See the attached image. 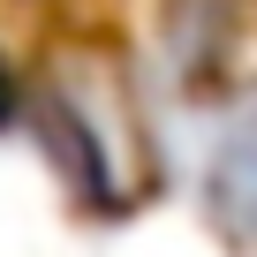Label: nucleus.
Instances as JSON below:
<instances>
[{
  "label": "nucleus",
  "instance_id": "nucleus-1",
  "mask_svg": "<svg viewBox=\"0 0 257 257\" xmlns=\"http://www.w3.org/2000/svg\"><path fill=\"white\" fill-rule=\"evenodd\" d=\"M204 212L257 249V106H234L204 144Z\"/></svg>",
  "mask_w": 257,
  "mask_h": 257
}]
</instances>
